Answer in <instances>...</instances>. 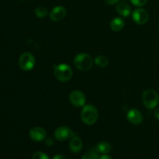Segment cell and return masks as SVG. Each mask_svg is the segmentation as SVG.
<instances>
[{"instance_id": "cell-1", "label": "cell", "mask_w": 159, "mask_h": 159, "mask_svg": "<svg viewBox=\"0 0 159 159\" xmlns=\"http://www.w3.org/2000/svg\"><path fill=\"white\" fill-rule=\"evenodd\" d=\"M99 117V113L95 106L91 104H85L82 107V112H81V119L82 122L85 124L89 126L93 125L97 121Z\"/></svg>"}, {"instance_id": "cell-2", "label": "cell", "mask_w": 159, "mask_h": 159, "mask_svg": "<svg viewBox=\"0 0 159 159\" xmlns=\"http://www.w3.org/2000/svg\"><path fill=\"white\" fill-rule=\"evenodd\" d=\"M73 62L75 67L77 69L82 71H86L91 69L94 63V60L90 54L86 53H80L74 57Z\"/></svg>"}, {"instance_id": "cell-3", "label": "cell", "mask_w": 159, "mask_h": 159, "mask_svg": "<svg viewBox=\"0 0 159 159\" xmlns=\"http://www.w3.org/2000/svg\"><path fill=\"white\" fill-rule=\"evenodd\" d=\"M54 75L59 82H67L72 77V68L67 64H59L54 66Z\"/></svg>"}, {"instance_id": "cell-4", "label": "cell", "mask_w": 159, "mask_h": 159, "mask_svg": "<svg viewBox=\"0 0 159 159\" xmlns=\"http://www.w3.org/2000/svg\"><path fill=\"white\" fill-rule=\"evenodd\" d=\"M142 102L148 110H153L159 103V95L155 90L146 89L142 94Z\"/></svg>"}, {"instance_id": "cell-5", "label": "cell", "mask_w": 159, "mask_h": 159, "mask_svg": "<svg viewBox=\"0 0 159 159\" xmlns=\"http://www.w3.org/2000/svg\"><path fill=\"white\" fill-rule=\"evenodd\" d=\"M36 64L35 57L30 52H24L19 58V65L24 71H31Z\"/></svg>"}, {"instance_id": "cell-6", "label": "cell", "mask_w": 159, "mask_h": 159, "mask_svg": "<svg viewBox=\"0 0 159 159\" xmlns=\"http://www.w3.org/2000/svg\"><path fill=\"white\" fill-rule=\"evenodd\" d=\"M69 100L76 107H83L86 102V96L80 90H74L69 95Z\"/></svg>"}, {"instance_id": "cell-7", "label": "cell", "mask_w": 159, "mask_h": 159, "mask_svg": "<svg viewBox=\"0 0 159 159\" xmlns=\"http://www.w3.org/2000/svg\"><path fill=\"white\" fill-rule=\"evenodd\" d=\"M132 19L138 25H144L148 21L149 14L146 9L138 7L132 12Z\"/></svg>"}, {"instance_id": "cell-8", "label": "cell", "mask_w": 159, "mask_h": 159, "mask_svg": "<svg viewBox=\"0 0 159 159\" xmlns=\"http://www.w3.org/2000/svg\"><path fill=\"white\" fill-rule=\"evenodd\" d=\"M73 136H75L72 130L68 127L62 126L57 127L54 131V138L57 141H65L70 140Z\"/></svg>"}, {"instance_id": "cell-9", "label": "cell", "mask_w": 159, "mask_h": 159, "mask_svg": "<svg viewBox=\"0 0 159 159\" xmlns=\"http://www.w3.org/2000/svg\"><path fill=\"white\" fill-rule=\"evenodd\" d=\"M67 15V10L64 6H57L51 9L49 13V17L52 21L58 22L64 20Z\"/></svg>"}, {"instance_id": "cell-10", "label": "cell", "mask_w": 159, "mask_h": 159, "mask_svg": "<svg viewBox=\"0 0 159 159\" xmlns=\"http://www.w3.org/2000/svg\"><path fill=\"white\" fill-rule=\"evenodd\" d=\"M30 138L34 141H43L47 138V132L43 128L40 127H34L30 129Z\"/></svg>"}, {"instance_id": "cell-11", "label": "cell", "mask_w": 159, "mask_h": 159, "mask_svg": "<svg viewBox=\"0 0 159 159\" xmlns=\"http://www.w3.org/2000/svg\"><path fill=\"white\" fill-rule=\"evenodd\" d=\"M127 120L132 124L138 125L141 124L143 121V115L138 109H131L127 113Z\"/></svg>"}, {"instance_id": "cell-12", "label": "cell", "mask_w": 159, "mask_h": 159, "mask_svg": "<svg viewBox=\"0 0 159 159\" xmlns=\"http://www.w3.org/2000/svg\"><path fill=\"white\" fill-rule=\"evenodd\" d=\"M83 144L80 138L78 136H73L71 138V141L69 143V149L73 153H79L82 151Z\"/></svg>"}, {"instance_id": "cell-13", "label": "cell", "mask_w": 159, "mask_h": 159, "mask_svg": "<svg viewBox=\"0 0 159 159\" xmlns=\"http://www.w3.org/2000/svg\"><path fill=\"white\" fill-rule=\"evenodd\" d=\"M116 11L122 17H128L131 13L130 6L125 2H118L116 6Z\"/></svg>"}, {"instance_id": "cell-14", "label": "cell", "mask_w": 159, "mask_h": 159, "mask_svg": "<svg viewBox=\"0 0 159 159\" xmlns=\"http://www.w3.org/2000/svg\"><path fill=\"white\" fill-rule=\"evenodd\" d=\"M110 26L112 30L114 32H119V31L122 30L123 28L124 27L125 22H124V19L121 17H116L111 20Z\"/></svg>"}, {"instance_id": "cell-15", "label": "cell", "mask_w": 159, "mask_h": 159, "mask_svg": "<svg viewBox=\"0 0 159 159\" xmlns=\"http://www.w3.org/2000/svg\"><path fill=\"white\" fill-rule=\"evenodd\" d=\"M111 149V144L107 141H101V142L98 143L96 147V150L97 151L98 153L102 154V155L110 153Z\"/></svg>"}, {"instance_id": "cell-16", "label": "cell", "mask_w": 159, "mask_h": 159, "mask_svg": "<svg viewBox=\"0 0 159 159\" xmlns=\"http://www.w3.org/2000/svg\"><path fill=\"white\" fill-rule=\"evenodd\" d=\"M94 62L99 68H106L109 65V59L104 55H99L95 58Z\"/></svg>"}, {"instance_id": "cell-17", "label": "cell", "mask_w": 159, "mask_h": 159, "mask_svg": "<svg viewBox=\"0 0 159 159\" xmlns=\"http://www.w3.org/2000/svg\"><path fill=\"white\" fill-rule=\"evenodd\" d=\"M34 13H35L36 16L40 19H42L48 16V10L44 6H38V7H37L34 9Z\"/></svg>"}, {"instance_id": "cell-18", "label": "cell", "mask_w": 159, "mask_h": 159, "mask_svg": "<svg viewBox=\"0 0 159 159\" xmlns=\"http://www.w3.org/2000/svg\"><path fill=\"white\" fill-rule=\"evenodd\" d=\"M99 155H98L97 151L95 150H89V152H85L82 155L81 159H99Z\"/></svg>"}, {"instance_id": "cell-19", "label": "cell", "mask_w": 159, "mask_h": 159, "mask_svg": "<svg viewBox=\"0 0 159 159\" xmlns=\"http://www.w3.org/2000/svg\"><path fill=\"white\" fill-rule=\"evenodd\" d=\"M32 159H50V158L48 156V155H46L43 152H37L35 153H34Z\"/></svg>"}, {"instance_id": "cell-20", "label": "cell", "mask_w": 159, "mask_h": 159, "mask_svg": "<svg viewBox=\"0 0 159 159\" xmlns=\"http://www.w3.org/2000/svg\"><path fill=\"white\" fill-rule=\"evenodd\" d=\"M148 0H130L132 4L137 7H142L148 2Z\"/></svg>"}, {"instance_id": "cell-21", "label": "cell", "mask_w": 159, "mask_h": 159, "mask_svg": "<svg viewBox=\"0 0 159 159\" xmlns=\"http://www.w3.org/2000/svg\"><path fill=\"white\" fill-rule=\"evenodd\" d=\"M54 141L52 138L49 137V138H45V144H47V146H49V147H51L54 144Z\"/></svg>"}, {"instance_id": "cell-22", "label": "cell", "mask_w": 159, "mask_h": 159, "mask_svg": "<svg viewBox=\"0 0 159 159\" xmlns=\"http://www.w3.org/2000/svg\"><path fill=\"white\" fill-rule=\"evenodd\" d=\"M105 2L108 5H115L117 4L120 0H104Z\"/></svg>"}, {"instance_id": "cell-23", "label": "cell", "mask_w": 159, "mask_h": 159, "mask_svg": "<svg viewBox=\"0 0 159 159\" xmlns=\"http://www.w3.org/2000/svg\"><path fill=\"white\" fill-rule=\"evenodd\" d=\"M53 159H66V158H65V155H61V154H57V155H54V156L53 157Z\"/></svg>"}, {"instance_id": "cell-24", "label": "cell", "mask_w": 159, "mask_h": 159, "mask_svg": "<svg viewBox=\"0 0 159 159\" xmlns=\"http://www.w3.org/2000/svg\"><path fill=\"white\" fill-rule=\"evenodd\" d=\"M154 116H155V117L156 118L157 120H159V107L158 108L155 109V112H154Z\"/></svg>"}, {"instance_id": "cell-25", "label": "cell", "mask_w": 159, "mask_h": 159, "mask_svg": "<svg viewBox=\"0 0 159 159\" xmlns=\"http://www.w3.org/2000/svg\"><path fill=\"white\" fill-rule=\"evenodd\" d=\"M99 159H112V158L110 156V155H107V154H104V155H101V156L99 158Z\"/></svg>"}, {"instance_id": "cell-26", "label": "cell", "mask_w": 159, "mask_h": 159, "mask_svg": "<svg viewBox=\"0 0 159 159\" xmlns=\"http://www.w3.org/2000/svg\"><path fill=\"white\" fill-rule=\"evenodd\" d=\"M158 29H159V27H158Z\"/></svg>"}]
</instances>
